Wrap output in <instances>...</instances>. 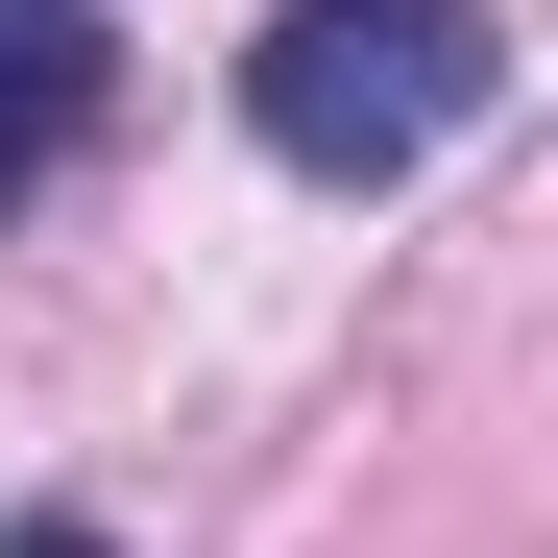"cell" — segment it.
I'll use <instances>...</instances> for the list:
<instances>
[{
    "label": "cell",
    "mask_w": 558,
    "mask_h": 558,
    "mask_svg": "<svg viewBox=\"0 0 558 558\" xmlns=\"http://www.w3.org/2000/svg\"><path fill=\"white\" fill-rule=\"evenodd\" d=\"M486 98H510L486 0H292V25L243 49V146L292 170V195H413Z\"/></svg>",
    "instance_id": "cell-1"
},
{
    "label": "cell",
    "mask_w": 558,
    "mask_h": 558,
    "mask_svg": "<svg viewBox=\"0 0 558 558\" xmlns=\"http://www.w3.org/2000/svg\"><path fill=\"white\" fill-rule=\"evenodd\" d=\"M98 122H122V25L98 0H0V219H25Z\"/></svg>",
    "instance_id": "cell-2"
},
{
    "label": "cell",
    "mask_w": 558,
    "mask_h": 558,
    "mask_svg": "<svg viewBox=\"0 0 558 558\" xmlns=\"http://www.w3.org/2000/svg\"><path fill=\"white\" fill-rule=\"evenodd\" d=\"M0 558H98V510H0Z\"/></svg>",
    "instance_id": "cell-3"
}]
</instances>
